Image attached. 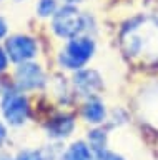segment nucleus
Returning <instances> with one entry per match:
<instances>
[{
  "mask_svg": "<svg viewBox=\"0 0 158 160\" xmlns=\"http://www.w3.org/2000/svg\"><path fill=\"white\" fill-rule=\"evenodd\" d=\"M83 28V18L73 7H65L53 18V30L60 37H75Z\"/></svg>",
  "mask_w": 158,
  "mask_h": 160,
  "instance_id": "nucleus-3",
  "label": "nucleus"
},
{
  "mask_svg": "<svg viewBox=\"0 0 158 160\" xmlns=\"http://www.w3.org/2000/svg\"><path fill=\"white\" fill-rule=\"evenodd\" d=\"M55 10V0H40V5H38V13L42 17H47V15L53 13Z\"/></svg>",
  "mask_w": 158,
  "mask_h": 160,
  "instance_id": "nucleus-12",
  "label": "nucleus"
},
{
  "mask_svg": "<svg viewBox=\"0 0 158 160\" xmlns=\"http://www.w3.org/2000/svg\"><path fill=\"white\" fill-rule=\"evenodd\" d=\"M2 108H3L5 118L13 125L23 123L28 113L27 100L23 95H18V93H8L2 102Z\"/></svg>",
  "mask_w": 158,
  "mask_h": 160,
  "instance_id": "nucleus-4",
  "label": "nucleus"
},
{
  "mask_svg": "<svg viewBox=\"0 0 158 160\" xmlns=\"http://www.w3.org/2000/svg\"><path fill=\"white\" fill-rule=\"evenodd\" d=\"M73 128V122L72 118L68 117H60V118H55L52 122V125L48 127V132L55 137H65V135L70 133V130Z\"/></svg>",
  "mask_w": 158,
  "mask_h": 160,
  "instance_id": "nucleus-10",
  "label": "nucleus"
},
{
  "mask_svg": "<svg viewBox=\"0 0 158 160\" xmlns=\"http://www.w3.org/2000/svg\"><path fill=\"white\" fill-rule=\"evenodd\" d=\"M90 140H92L93 147H95L102 155V148H103V143H105V135H103V132H92Z\"/></svg>",
  "mask_w": 158,
  "mask_h": 160,
  "instance_id": "nucleus-13",
  "label": "nucleus"
},
{
  "mask_svg": "<svg viewBox=\"0 0 158 160\" xmlns=\"http://www.w3.org/2000/svg\"><path fill=\"white\" fill-rule=\"evenodd\" d=\"M5 32H7V25H5V22H3L2 18H0V37H3Z\"/></svg>",
  "mask_w": 158,
  "mask_h": 160,
  "instance_id": "nucleus-17",
  "label": "nucleus"
},
{
  "mask_svg": "<svg viewBox=\"0 0 158 160\" xmlns=\"http://www.w3.org/2000/svg\"><path fill=\"white\" fill-rule=\"evenodd\" d=\"M102 160H123L120 155H117V153H105L102 157Z\"/></svg>",
  "mask_w": 158,
  "mask_h": 160,
  "instance_id": "nucleus-15",
  "label": "nucleus"
},
{
  "mask_svg": "<svg viewBox=\"0 0 158 160\" xmlns=\"http://www.w3.org/2000/svg\"><path fill=\"white\" fill-rule=\"evenodd\" d=\"M63 160H92V153L83 142H77L67 150Z\"/></svg>",
  "mask_w": 158,
  "mask_h": 160,
  "instance_id": "nucleus-9",
  "label": "nucleus"
},
{
  "mask_svg": "<svg viewBox=\"0 0 158 160\" xmlns=\"http://www.w3.org/2000/svg\"><path fill=\"white\" fill-rule=\"evenodd\" d=\"M17 82L22 88H37L45 83V77L38 65L23 63L17 70Z\"/></svg>",
  "mask_w": 158,
  "mask_h": 160,
  "instance_id": "nucleus-6",
  "label": "nucleus"
},
{
  "mask_svg": "<svg viewBox=\"0 0 158 160\" xmlns=\"http://www.w3.org/2000/svg\"><path fill=\"white\" fill-rule=\"evenodd\" d=\"M141 113L153 127L158 128V85L146 90L141 97Z\"/></svg>",
  "mask_w": 158,
  "mask_h": 160,
  "instance_id": "nucleus-7",
  "label": "nucleus"
},
{
  "mask_svg": "<svg viewBox=\"0 0 158 160\" xmlns=\"http://www.w3.org/2000/svg\"><path fill=\"white\" fill-rule=\"evenodd\" d=\"M75 85L82 93H93L95 90L100 88V77L93 70H83L75 75Z\"/></svg>",
  "mask_w": 158,
  "mask_h": 160,
  "instance_id": "nucleus-8",
  "label": "nucleus"
},
{
  "mask_svg": "<svg viewBox=\"0 0 158 160\" xmlns=\"http://www.w3.org/2000/svg\"><path fill=\"white\" fill-rule=\"evenodd\" d=\"M83 113H85V118L90 120V122H102L103 115H105V108H103V105L100 102L93 100V102H88L85 105Z\"/></svg>",
  "mask_w": 158,
  "mask_h": 160,
  "instance_id": "nucleus-11",
  "label": "nucleus"
},
{
  "mask_svg": "<svg viewBox=\"0 0 158 160\" xmlns=\"http://www.w3.org/2000/svg\"><path fill=\"white\" fill-rule=\"evenodd\" d=\"M3 138H5V128L2 127V123H0V145H2Z\"/></svg>",
  "mask_w": 158,
  "mask_h": 160,
  "instance_id": "nucleus-18",
  "label": "nucleus"
},
{
  "mask_svg": "<svg viewBox=\"0 0 158 160\" xmlns=\"http://www.w3.org/2000/svg\"><path fill=\"white\" fill-rule=\"evenodd\" d=\"M5 65H7V57H5V53L2 52V48H0V72L5 68Z\"/></svg>",
  "mask_w": 158,
  "mask_h": 160,
  "instance_id": "nucleus-16",
  "label": "nucleus"
},
{
  "mask_svg": "<svg viewBox=\"0 0 158 160\" xmlns=\"http://www.w3.org/2000/svg\"><path fill=\"white\" fill-rule=\"evenodd\" d=\"M93 42L90 38H77L68 43V47L62 52L60 62L68 68H78L92 57Z\"/></svg>",
  "mask_w": 158,
  "mask_h": 160,
  "instance_id": "nucleus-2",
  "label": "nucleus"
},
{
  "mask_svg": "<svg viewBox=\"0 0 158 160\" xmlns=\"http://www.w3.org/2000/svg\"><path fill=\"white\" fill-rule=\"evenodd\" d=\"M7 52L12 60L23 62V60H28L35 55L37 45L30 37L17 35V37H12L10 40H7Z\"/></svg>",
  "mask_w": 158,
  "mask_h": 160,
  "instance_id": "nucleus-5",
  "label": "nucleus"
},
{
  "mask_svg": "<svg viewBox=\"0 0 158 160\" xmlns=\"http://www.w3.org/2000/svg\"><path fill=\"white\" fill-rule=\"evenodd\" d=\"M123 47L132 57L158 60V22L153 18H141L128 25L123 33Z\"/></svg>",
  "mask_w": 158,
  "mask_h": 160,
  "instance_id": "nucleus-1",
  "label": "nucleus"
},
{
  "mask_svg": "<svg viewBox=\"0 0 158 160\" xmlns=\"http://www.w3.org/2000/svg\"><path fill=\"white\" fill-rule=\"evenodd\" d=\"M17 160H42V158H40V153L27 150V152H22L20 155H18V158H17Z\"/></svg>",
  "mask_w": 158,
  "mask_h": 160,
  "instance_id": "nucleus-14",
  "label": "nucleus"
}]
</instances>
